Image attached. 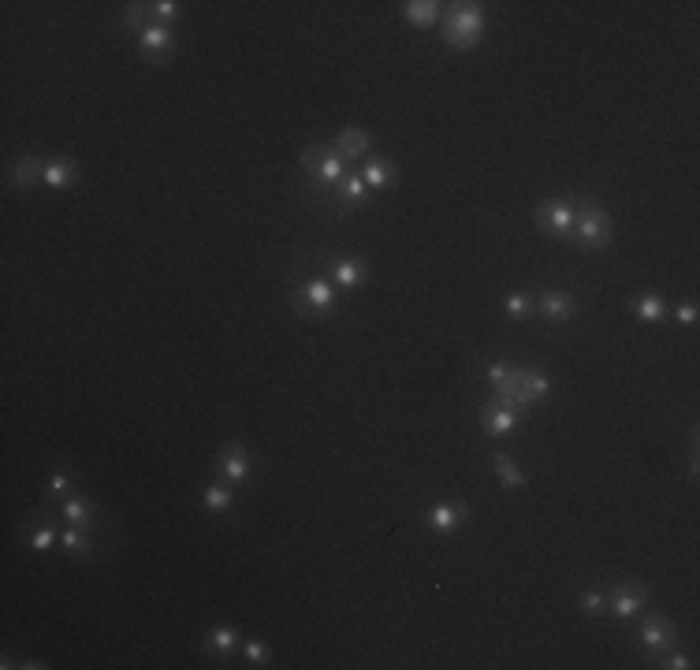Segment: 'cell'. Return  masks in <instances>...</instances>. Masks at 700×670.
I'll return each mask as SVG.
<instances>
[{"mask_svg":"<svg viewBox=\"0 0 700 670\" xmlns=\"http://www.w3.org/2000/svg\"><path fill=\"white\" fill-rule=\"evenodd\" d=\"M440 27H443L447 49L469 53V49H477L481 38H485V12H481V4H466V0H459V4H443Z\"/></svg>","mask_w":700,"mask_h":670,"instance_id":"1","label":"cell"},{"mask_svg":"<svg viewBox=\"0 0 700 670\" xmlns=\"http://www.w3.org/2000/svg\"><path fill=\"white\" fill-rule=\"evenodd\" d=\"M488 384L495 395L492 399H500L507 406H514L518 413L536 406V395H533V369L526 365H510V361H492L488 365Z\"/></svg>","mask_w":700,"mask_h":670,"instance_id":"2","label":"cell"},{"mask_svg":"<svg viewBox=\"0 0 700 670\" xmlns=\"http://www.w3.org/2000/svg\"><path fill=\"white\" fill-rule=\"evenodd\" d=\"M611 235H615V224H611V213H607L603 205H596V201L578 205V220H574V231H570L567 242H574L581 250H603L607 242H611Z\"/></svg>","mask_w":700,"mask_h":670,"instance_id":"3","label":"cell"},{"mask_svg":"<svg viewBox=\"0 0 700 670\" xmlns=\"http://www.w3.org/2000/svg\"><path fill=\"white\" fill-rule=\"evenodd\" d=\"M299 160H302L306 175L317 182V187H335V182L347 175V160L335 153L332 142H309V146H302Z\"/></svg>","mask_w":700,"mask_h":670,"instance_id":"4","label":"cell"},{"mask_svg":"<svg viewBox=\"0 0 700 670\" xmlns=\"http://www.w3.org/2000/svg\"><path fill=\"white\" fill-rule=\"evenodd\" d=\"M291 306H295V313L306 317V320H325V317L335 313L340 302H335V287L325 280V276H313V280H302L299 291L291 294Z\"/></svg>","mask_w":700,"mask_h":670,"instance_id":"5","label":"cell"},{"mask_svg":"<svg viewBox=\"0 0 700 670\" xmlns=\"http://www.w3.org/2000/svg\"><path fill=\"white\" fill-rule=\"evenodd\" d=\"M533 220H536V227L544 231V235H552V239H570L574 220H578V205L570 198H548V201L536 205Z\"/></svg>","mask_w":700,"mask_h":670,"instance_id":"6","label":"cell"},{"mask_svg":"<svg viewBox=\"0 0 700 670\" xmlns=\"http://www.w3.org/2000/svg\"><path fill=\"white\" fill-rule=\"evenodd\" d=\"M250 473H254V462H250V451H246V444L232 440V444L220 447V454H216V477H220V480L242 484Z\"/></svg>","mask_w":700,"mask_h":670,"instance_id":"7","label":"cell"},{"mask_svg":"<svg viewBox=\"0 0 700 670\" xmlns=\"http://www.w3.org/2000/svg\"><path fill=\"white\" fill-rule=\"evenodd\" d=\"M645 604H648V585H641V581H619L611 589V596H607V611H611L615 618H622V622L641 615Z\"/></svg>","mask_w":700,"mask_h":670,"instance_id":"8","label":"cell"},{"mask_svg":"<svg viewBox=\"0 0 700 670\" xmlns=\"http://www.w3.org/2000/svg\"><path fill=\"white\" fill-rule=\"evenodd\" d=\"M469 518V503L462 499H447V503H436V506H428V514H425V525L433 529V533L447 537V533H455V529Z\"/></svg>","mask_w":700,"mask_h":670,"instance_id":"9","label":"cell"},{"mask_svg":"<svg viewBox=\"0 0 700 670\" xmlns=\"http://www.w3.org/2000/svg\"><path fill=\"white\" fill-rule=\"evenodd\" d=\"M139 53H142V60H149V64H164V60L175 53L172 27H161V22H149V27L139 34Z\"/></svg>","mask_w":700,"mask_h":670,"instance_id":"10","label":"cell"},{"mask_svg":"<svg viewBox=\"0 0 700 670\" xmlns=\"http://www.w3.org/2000/svg\"><path fill=\"white\" fill-rule=\"evenodd\" d=\"M674 633H679V630H674V622L667 615H648L641 622V649L648 656H660V652H667L674 644Z\"/></svg>","mask_w":700,"mask_h":670,"instance_id":"11","label":"cell"},{"mask_svg":"<svg viewBox=\"0 0 700 670\" xmlns=\"http://www.w3.org/2000/svg\"><path fill=\"white\" fill-rule=\"evenodd\" d=\"M8 179H12V191H34V187H41L45 182V165H41V157L38 153H19L15 157V165H12V172H8Z\"/></svg>","mask_w":700,"mask_h":670,"instance_id":"12","label":"cell"},{"mask_svg":"<svg viewBox=\"0 0 700 670\" xmlns=\"http://www.w3.org/2000/svg\"><path fill=\"white\" fill-rule=\"evenodd\" d=\"M328 276H332V284L335 287H343V291H358V287H366L369 284V265L361 261V258H335L328 265Z\"/></svg>","mask_w":700,"mask_h":670,"instance_id":"13","label":"cell"},{"mask_svg":"<svg viewBox=\"0 0 700 670\" xmlns=\"http://www.w3.org/2000/svg\"><path fill=\"white\" fill-rule=\"evenodd\" d=\"M536 313L552 320V325H562V320H570L578 313V298L570 291H544L536 298Z\"/></svg>","mask_w":700,"mask_h":670,"instance_id":"14","label":"cell"},{"mask_svg":"<svg viewBox=\"0 0 700 670\" xmlns=\"http://www.w3.org/2000/svg\"><path fill=\"white\" fill-rule=\"evenodd\" d=\"M481 428L488 436H510L518 428V410L500 403V399H488L485 410H481Z\"/></svg>","mask_w":700,"mask_h":670,"instance_id":"15","label":"cell"},{"mask_svg":"<svg viewBox=\"0 0 700 670\" xmlns=\"http://www.w3.org/2000/svg\"><path fill=\"white\" fill-rule=\"evenodd\" d=\"M369 187H366V179L361 175H354V172H347L340 182L332 187V201L340 205V209H361V205L369 201Z\"/></svg>","mask_w":700,"mask_h":670,"instance_id":"16","label":"cell"},{"mask_svg":"<svg viewBox=\"0 0 700 670\" xmlns=\"http://www.w3.org/2000/svg\"><path fill=\"white\" fill-rule=\"evenodd\" d=\"M335 153H340L343 160H361L369 149H373V138L366 127H343L340 134H335Z\"/></svg>","mask_w":700,"mask_h":670,"instance_id":"17","label":"cell"},{"mask_svg":"<svg viewBox=\"0 0 700 670\" xmlns=\"http://www.w3.org/2000/svg\"><path fill=\"white\" fill-rule=\"evenodd\" d=\"M402 19L417 30H433L436 22L443 19V4L440 0H406L402 4Z\"/></svg>","mask_w":700,"mask_h":670,"instance_id":"18","label":"cell"},{"mask_svg":"<svg viewBox=\"0 0 700 670\" xmlns=\"http://www.w3.org/2000/svg\"><path fill=\"white\" fill-rule=\"evenodd\" d=\"M361 179H366L369 191H392L395 179H399V168L392 165L388 157H369L366 168H361Z\"/></svg>","mask_w":700,"mask_h":670,"instance_id":"19","label":"cell"},{"mask_svg":"<svg viewBox=\"0 0 700 670\" xmlns=\"http://www.w3.org/2000/svg\"><path fill=\"white\" fill-rule=\"evenodd\" d=\"M235 649H239V630L228 626V622H216V626L206 633V652L213 659H232Z\"/></svg>","mask_w":700,"mask_h":670,"instance_id":"20","label":"cell"},{"mask_svg":"<svg viewBox=\"0 0 700 670\" xmlns=\"http://www.w3.org/2000/svg\"><path fill=\"white\" fill-rule=\"evenodd\" d=\"M60 514L67 525H79V529H94L97 522V506L89 503L86 496H72V499H63L60 503Z\"/></svg>","mask_w":700,"mask_h":670,"instance_id":"21","label":"cell"},{"mask_svg":"<svg viewBox=\"0 0 700 670\" xmlns=\"http://www.w3.org/2000/svg\"><path fill=\"white\" fill-rule=\"evenodd\" d=\"M75 179H79V165H75V160H67V157H53L49 165H45V187H53V191H67V187H75Z\"/></svg>","mask_w":700,"mask_h":670,"instance_id":"22","label":"cell"},{"mask_svg":"<svg viewBox=\"0 0 700 670\" xmlns=\"http://www.w3.org/2000/svg\"><path fill=\"white\" fill-rule=\"evenodd\" d=\"M629 310H634V317H637V320H645V325H660V320L670 313V310H667V302H663V294H656V291L637 294L634 302H629Z\"/></svg>","mask_w":700,"mask_h":670,"instance_id":"23","label":"cell"},{"mask_svg":"<svg viewBox=\"0 0 700 670\" xmlns=\"http://www.w3.org/2000/svg\"><path fill=\"white\" fill-rule=\"evenodd\" d=\"M492 470H495V477H500L503 488H510V492H518V488L526 484V473L514 466V458H510L507 451H495V454H492Z\"/></svg>","mask_w":700,"mask_h":670,"instance_id":"24","label":"cell"},{"mask_svg":"<svg viewBox=\"0 0 700 670\" xmlns=\"http://www.w3.org/2000/svg\"><path fill=\"white\" fill-rule=\"evenodd\" d=\"M201 503H206V511H209V514H223V511H232V506H235V492H232V484H228V480L209 484V488L201 492Z\"/></svg>","mask_w":700,"mask_h":670,"instance_id":"25","label":"cell"},{"mask_svg":"<svg viewBox=\"0 0 700 670\" xmlns=\"http://www.w3.org/2000/svg\"><path fill=\"white\" fill-rule=\"evenodd\" d=\"M89 544H94V537H89V529H79V525L60 529V547H63L72 559L89 556Z\"/></svg>","mask_w":700,"mask_h":670,"instance_id":"26","label":"cell"},{"mask_svg":"<svg viewBox=\"0 0 700 670\" xmlns=\"http://www.w3.org/2000/svg\"><path fill=\"white\" fill-rule=\"evenodd\" d=\"M503 313H507L510 320H529V317L536 313V298H533L529 291H510V294L503 298Z\"/></svg>","mask_w":700,"mask_h":670,"instance_id":"27","label":"cell"},{"mask_svg":"<svg viewBox=\"0 0 700 670\" xmlns=\"http://www.w3.org/2000/svg\"><path fill=\"white\" fill-rule=\"evenodd\" d=\"M27 547H30V551H38V556H45V551L60 547V533H56L53 525H38L34 533L27 537Z\"/></svg>","mask_w":700,"mask_h":670,"instance_id":"28","label":"cell"},{"mask_svg":"<svg viewBox=\"0 0 700 670\" xmlns=\"http://www.w3.org/2000/svg\"><path fill=\"white\" fill-rule=\"evenodd\" d=\"M149 4H123V27L134 34V38H139L146 27H149Z\"/></svg>","mask_w":700,"mask_h":670,"instance_id":"29","label":"cell"},{"mask_svg":"<svg viewBox=\"0 0 700 670\" xmlns=\"http://www.w3.org/2000/svg\"><path fill=\"white\" fill-rule=\"evenodd\" d=\"M578 607H581V615H603L607 611V596L600 589H585L578 596Z\"/></svg>","mask_w":700,"mask_h":670,"instance_id":"30","label":"cell"},{"mask_svg":"<svg viewBox=\"0 0 700 670\" xmlns=\"http://www.w3.org/2000/svg\"><path fill=\"white\" fill-rule=\"evenodd\" d=\"M242 656H246V663H250V666H268V659H273V652H268V644L265 640H246L242 644Z\"/></svg>","mask_w":700,"mask_h":670,"instance_id":"31","label":"cell"},{"mask_svg":"<svg viewBox=\"0 0 700 670\" xmlns=\"http://www.w3.org/2000/svg\"><path fill=\"white\" fill-rule=\"evenodd\" d=\"M149 19L161 22V27H168V22L179 19V4H175V0H156V4H149Z\"/></svg>","mask_w":700,"mask_h":670,"instance_id":"32","label":"cell"},{"mask_svg":"<svg viewBox=\"0 0 700 670\" xmlns=\"http://www.w3.org/2000/svg\"><path fill=\"white\" fill-rule=\"evenodd\" d=\"M67 488H72V473H67V470H53L49 480H45V496H49V499H60Z\"/></svg>","mask_w":700,"mask_h":670,"instance_id":"33","label":"cell"},{"mask_svg":"<svg viewBox=\"0 0 700 670\" xmlns=\"http://www.w3.org/2000/svg\"><path fill=\"white\" fill-rule=\"evenodd\" d=\"M533 395H536V403H544L552 395V380L540 373V369H533Z\"/></svg>","mask_w":700,"mask_h":670,"instance_id":"34","label":"cell"},{"mask_svg":"<svg viewBox=\"0 0 700 670\" xmlns=\"http://www.w3.org/2000/svg\"><path fill=\"white\" fill-rule=\"evenodd\" d=\"M696 302H682L679 310H674V320H679V325H696Z\"/></svg>","mask_w":700,"mask_h":670,"instance_id":"35","label":"cell"},{"mask_svg":"<svg viewBox=\"0 0 700 670\" xmlns=\"http://www.w3.org/2000/svg\"><path fill=\"white\" fill-rule=\"evenodd\" d=\"M660 666H667V670H689L693 666V659L689 656H682V652H670V656H663V663Z\"/></svg>","mask_w":700,"mask_h":670,"instance_id":"36","label":"cell"}]
</instances>
